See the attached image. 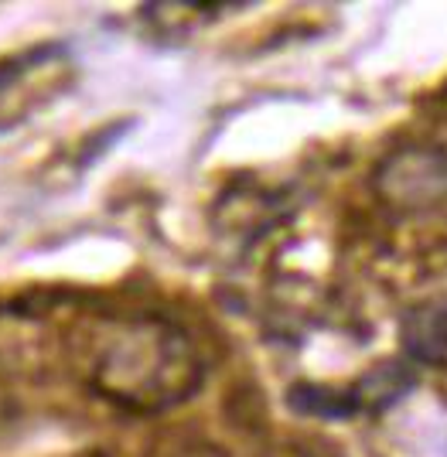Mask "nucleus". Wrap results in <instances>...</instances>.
<instances>
[{"instance_id": "f257e3e1", "label": "nucleus", "mask_w": 447, "mask_h": 457, "mask_svg": "<svg viewBox=\"0 0 447 457\" xmlns=\"http://www.w3.org/2000/svg\"><path fill=\"white\" fill-rule=\"evenodd\" d=\"M86 386L130 413H164L202 389L205 365L192 335L161 314H113L79 338Z\"/></svg>"}, {"instance_id": "f03ea898", "label": "nucleus", "mask_w": 447, "mask_h": 457, "mask_svg": "<svg viewBox=\"0 0 447 457\" xmlns=\"http://www.w3.org/2000/svg\"><path fill=\"white\" fill-rule=\"evenodd\" d=\"M372 185L389 209H434L447 202V151L434 144H410L403 151H393L376 168Z\"/></svg>"}, {"instance_id": "7ed1b4c3", "label": "nucleus", "mask_w": 447, "mask_h": 457, "mask_svg": "<svg viewBox=\"0 0 447 457\" xmlns=\"http://www.w3.org/2000/svg\"><path fill=\"white\" fill-rule=\"evenodd\" d=\"M400 345L417 365L447 372V304H417L400 321Z\"/></svg>"}, {"instance_id": "20e7f679", "label": "nucleus", "mask_w": 447, "mask_h": 457, "mask_svg": "<svg viewBox=\"0 0 447 457\" xmlns=\"http://www.w3.org/2000/svg\"><path fill=\"white\" fill-rule=\"evenodd\" d=\"M291 406L297 413H308V417H352L362 403L355 396V389H331V386H311V382H301L291 389Z\"/></svg>"}, {"instance_id": "39448f33", "label": "nucleus", "mask_w": 447, "mask_h": 457, "mask_svg": "<svg viewBox=\"0 0 447 457\" xmlns=\"http://www.w3.org/2000/svg\"><path fill=\"white\" fill-rule=\"evenodd\" d=\"M11 413H14V393H11L7 376H4V369H0V427L11 420Z\"/></svg>"}, {"instance_id": "423d86ee", "label": "nucleus", "mask_w": 447, "mask_h": 457, "mask_svg": "<svg viewBox=\"0 0 447 457\" xmlns=\"http://www.w3.org/2000/svg\"><path fill=\"white\" fill-rule=\"evenodd\" d=\"M171 457H222V451H215V447H205V444H188V447L175 451Z\"/></svg>"}, {"instance_id": "0eeeda50", "label": "nucleus", "mask_w": 447, "mask_h": 457, "mask_svg": "<svg viewBox=\"0 0 447 457\" xmlns=\"http://www.w3.org/2000/svg\"><path fill=\"white\" fill-rule=\"evenodd\" d=\"M263 457H304V454L294 451V447H280V451H270V454H263Z\"/></svg>"}, {"instance_id": "6e6552de", "label": "nucleus", "mask_w": 447, "mask_h": 457, "mask_svg": "<svg viewBox=\"0 0 447 457\" xmlns=\"http://www.w3.org/2000/svg\"><path fill=\"white\" fill-rule=\"evenodd\" d=\"M72 457H110L106 451H79V454H72Z\"/></svg>"}]
</instances>
